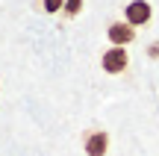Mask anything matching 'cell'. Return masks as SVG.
<instances>
[{
	"label": "cell",
	"instance_id": "cell-1",
	"mask_svg": "<svg viewBox=\"0 0 159 156\" xmlns=\"http://www.w3.org/2000/svg\"><path fill=\"white\" fill-rule=\"evenodd\" d=\"M100 68L106 71V74H112V77L127 74V71H130V53H127V47L109 44L106 50L100 53Z\"/></svg>",
	"mask_w": 159,
	"mask_h": 156
},
{
	"label": "cell",
	"instance_id": "cell-2",
	"mask_svg": "<svg viewBox=\"0 0 159 156\" xmlns=\"http://www.w3.org/2000/svg\"><path fill=\"white\" fill-rule=\"evenodd\" d=\"M109 145H112V139H109V133L103 127H91V130L83 133V150H85V156H106Z\"/></svg>",
	"mask_w": 159,
	"mask_h": 156
},
{
	"label": "cell",
	"instance_id": "cell-3",
	"mask_svg": "<svg viewBox=\"0 0 159 156\" xmlns=\"http://www.w3.org/2000/svg\"><path fill=\"white\" fill-rule=\"evenodd\" d=\"M124 21L133 24L136 29L148 27V24L153 21V6H150L148 0H130V3L124 6Z\"/></svg>",
	"mask_w": 159,
	"mask_h": 156
},
{
	"label": "cell",
	"instance_id": "cell-4",
	"mask_svg": "<svg viewBox=\"0 0 159 156\" xmlns=\"http://www.w3.org/2000/svg\"><path fill=\"white\" fill-rule=\"evenodd\" d=\"M136 33L139 29L133 27V24H127L124 18H121V21H109V27H106V38H109V44H115V47L133 44V41H136Z\"/></svg>",
	"mask_w": 159,
	"mask_h": 156
},
{
	"label": "cell",
	"instance_id": "cell-5",
	"mask_svg": "<svg viewBox=\"0 0 159 156\" xmlns=\"http://www.w3.org/2000/svg\"><path fill=\"white\" fill-rule=\"evenodd\" d=\"M65 6V0H35V12L41 15H59Z\"/></svg>",
	"mask_w": 159,
	"mask_h": 156
},
{
	"label": "cell",
	"instance_id": "cell-6",
	"mask_svg": "<svg viewBox=\"0 0 159 156\" xmlns=\"http://www.w3.org/2000/svg\"><path fill=\"white\" fill-rule=\"evenodd\" d=\"M83 6H85V0H65V6H62V12H59V15H62L65 21H74V18H80Z\"/></svg>",
	"mask_w": 159,
	"mask_h": 156
},
{
	"label": "cell",
	"instance_id": "cell-7",
	"mask_svg": "<svg viewBox=\"0 0 159 156\" xmlns=\"http://www.w3.org/2000/svg\"><path fill=\"white\" fill-rule=\"evenodd\" d=\"M148 56L150 59H159V41H153V44L148 47Z\"/></svg>",
	"mask_w": 159,
	"mask_h": 156
}]
</instances>
